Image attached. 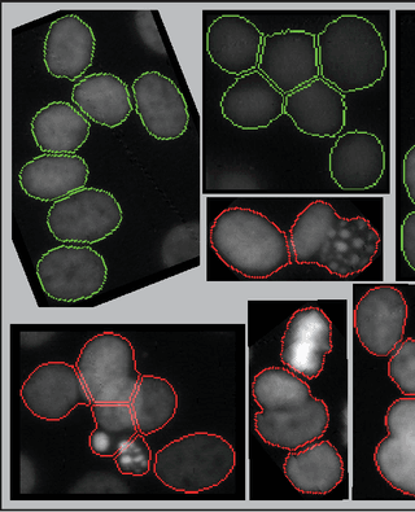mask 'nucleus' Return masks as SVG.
Here are the masks:
<instances>
[{
  "instance_id": "1",
  "label": "nucleus",
  "mask_w": 415,
  "mask_h": 512,
  "mask_svg": "<svg viewBox=\"0 0 415 512\" xmlns=\"http://www.w3.org/2000/svg\"><path fill=\"white\" fill-rule=\"evenodd\" d=\"M296 264L318 265L339 278L360 274L373 264L380 235L364 217H340L326 200H314L290 230Z\"/></svg>"
},
{
  "instance_id": "2",
  "label": "nucleus",
  "mask_w": 415,
  "mask_h": 512,
  "mask_svg": "<svg viewBox=\"0 0 415 512\" xmlns=\"http://www.w3.org/2000/svg\"><path fill=\"white\" fill-rule=\"evenodd\" d=\"M252 396L261 408L255 415L256 432L270 446L295 452L321 439L329 428V408L291 370L260 371L252 382Z\"/></svg>"
},
{
  "instance_id": "3",
  "label": "nucleus",
  "mask_w": 415,
  "mask_h": 512,
  "mask_svg": "<svg viewBox=\"0 0 415 512\" xmlns=\"http://www.w3.org/2000/svg\"><path fill=\"white\" fill-rule=\"evenodd\" d=\"M209 243L226 266L246 278H270L292 262L285 231L253 209L233 207L218 214Z\"/></svg>"
},
{
  "instance_id": "4",
  "label": "nucleus",
  "mask_w": 415,
  "mask_h": 512,
  "mask_svg": "<svg viewBox=\"0 0 415 512\" xmlns=\"http://www.w3.org/2000/svg\"><path fill=\"white\" fill-rule=\"evenodd\" d=\"M321 78L349 94L370 89L386 73L388 54L382 34L370 20L343 15L317 35Z\"/></svg>"
},
{
  "instance_id": "5",
  "label": "nucleus",
  "mask_w": 415,
  "mask_h": 512,
  "mask_svg": "<svg viewBox=\"0 0 415 512\" xmlns=\"http://www.w3.org/2000/svg\"><path fill=\"white\" fill-rule=\"evenodd\" d=\"M237 465L233 445L216 433L179 437L156 454V478L170 489L198 494L229 479Z\"/></svg>"
},
{
  "instance_id": "6",
  "label": "nucleus",
  "mask_w": 415,
  "mask_h": 512,
  "mask_svg": "<svg viewBox=\"0 0 415 512\" xmlns=\"http://www.w3.org/2000/svg\"><path fill=\"white\" fill-rule=\"evenodd\" d=\"M76 367L93 404H130L142 378L133 344L113 332L87 341Z\"/></svg>"
},
{
  "instance_id": "7",
  "label": "nucleus",
  "mask_w": 415,
  "mask_h": 512,
  "mask_svg": "<svg viewBox=\"0 0 415 512\" xmlns=\"http://www.w3.org/2000/svg\"><path fill=\"white\" fill-rule=\"evenodd\" d=\"M124 220L111 192L82 188L55 201L48 210V230L61 243L94 244L115 234Z\"/></svg>"
},
{
  "instance_id": "8",
  "label": "nucleus",
  "mask_w": 415,
  "mask_h": 512,
  "mask_svg": "<svg viewBox=\"0 0 415 512\" xmlns=\"http://www.w3.org/2000/svg\"><path fill=\"white\" fill-rule=\"evenodd\" d=\"M37 275L43 292L61 303L91 299L108 278L104 257L91 247L60 245L38 261Z\"/></svg>"
},
{
  "instance_id": "9",
  "label": "nucleus",
  "mask_w": 415,
  "mask_h": 512,
  "mask_svg": "<svg viewBox=\"0 0 415 512\" xmlns=\"http://www.w3.org/2000/svg\"><path fill=\"white\" fill-rule=\"evenodd\" d=\"M257 70L286 96L317 80L321 77L317 35L296 29L265 35Z\"/></svg>"
},
{
  "instance_id": "10",
  "label": "nucleus",
  "mask_w": 415,
  "mask_h": 512,
  "mask_svg": "<svg viewBox=\"0 0 415 512\" xmlns=\"http://www.w3.org/2000/svg\"><path fill=\"white\" fill-rule=\"evenodd\" d=\"M30 413L47 422H60L77 406L93 405L77 367L67 362H46L25 380L20 392Z\"/></svg>"
},
{
  "instance_id": "11",
  "label": "nucleus",
  "mask_w": 415,
  "mask_h": 512,
  "mask_svg": "<svg viewBox=\"0 0 415 512\" xmlns=\"http://www.w3.org/2000/svg\"><path fill=\"white\" fill-rule=\"evenodd\" d=\"M408 304L403 292L391 286L371 288L358 301L353 326L358 340L375 357H387L403 343Z\"/></svg>"
},
{
  "instance_id": "12",
  "label": "nucleus",
  "mask_w": 415,
  "mask_h": 512,
  "mask_svg": "<svg viewBox=\"0 0 415 512\" xmlns=\"http://www.w3.org/2000/svg\"><path fill=\"white\" fill-rule=\"evenodd\" d=\"M384 423L388 435L375 449V466L393 489L415 498V397L393 402Z\"/></svg>"
},
{
  "instance_id": "13",
  "label": "nucleus",
  "mask_w": 415,
  "mask_h": 512,
  "mask_svg": "<svg viewBox=\"0 0 415 512\" xmlns=\"http://www.w3.org/2000/svg\"><path fill=\"white\" fill-rule=\"evenodd\" d=\"M135 111L147 133L157 140H174L186 133L190 112L176 83L156 70L141 74L131 86Z\"/></svg>"
},
{
  "instance_id": "14",
  "label": "nucleus",
  "mask_w": 415,
  "mask_h": 512,
  "mask_svg": "<svg viewBox=\"0 0 415 512\" xmlns=\"http://www.w3.org/2000/svg\"><path fill=\"white\" fill-rule=\"evenodd\" d=\"M332 322L320 308L297 310L282 338L281 361L292 373L318 378L332 352Z\"/></svg>"
},
{
  "instance_id": "15",
  "label": "nucleus",
  "mask_w": 415,
  "mask_h": 512,
  "mask_svg": "<svg viewBox=\"0 0 415 512\" xmlns=\"http://www.w3.org/2000/svg\"><path fill=\"white\" fill-rule=\"evenodd\" d=\"M332 181L344 191H364L378 185L386 172L382 140L368 131L340 135L329 156Z\"/></svg>"
},
{
  "instance_id": "16",
  "label": "nucleus",
  "mask_w": 415,
  "mask_h": 512,
  "mask_svg": "<svg viewBox=\"0 0 415 512\" xmlns=\"http://www.w3.org/2000/svg\"><path fill=\"white\" fill-rule=\"evenodd\" d=\"M285 105L286 95L260 70L238 77L221 99L222 115L242 130L269 128L285 115Z\"/></svg>"
},
{
  "instance_id": "17",
  "label": "nucleus",
  "mask_w": 415,
  "mask_h": 512,
  "mask_svg": "<svg viewBox=\"0 0 415 512\" xmlns=\"http://www.w3.org/2000/svg\"><path fill=\"white\" fill-rule=\"evenodd\" d=\"M285 115L305 135L335 138L347 122V103L343 93L320 77L286 96Z\"/></svg>"
},
{
  "instance_id": "18",
  "label": "nucleus",
  "mask_w": 415,
  "mask_h": 512,
  "mask_svg": "<svg viewBox=\"0 0 415 512\" xmlns=\"http://www.w3.org/2000/svg\"><path fill=\"white\" fill-rule=\"evenodd\" d=\"M265 35L251 20L224 15L214 20L207 32L209 58L233 76H243L259 68Z\"/></svg>"
},
{
  "instance_id": "19",
  "label": "nucleus",
  "mask_w": 415,
  "mask_h": 512,
  "mask_svg": "<svg viewBox=\"0 0 415 512\" xmlns=\"http://www.w3.org/2000/svg\"><path fill=\"white\" fill-rule=\"evenodd\" d=\"M96 38L77 15H65L51 24L45 41V65L55 78L76 81L93 65Z\"/></svg>"
},
{
  "instance_id": "20",
  "label": "nucleus",
  "mask_w": 415,
  "mask_h": 512,
  "mask_svg": "<svg viewBox=\"0 0 415 512\" xmlns=\"http://www.w3.org/2000/svg\"><path fill=\"white\" fill-rule=\"evenodd\" d=\"M89 174L81 156L43 153L21 168L19 182L29 198L55 203L85 188Z\"/></svg>"
},
{
  "instance_id": "21",
  "label": "nucleus",
  "mask_w": 415,
  "mask_h": 512,
  "mask_svg": "<svg viewBox=\"0 0 415 512\" xmlns=\"http://www.w3.org/2000/svg\"><path fill=\"white\" fill-rule=\"evenodd\" d=\"M283 471L297 492L323 496L342 483L345 467L338 449L330 441H320L288 454Z\"/></svg>"
},
{
  "instance_id": "22",
  "label": "nucleus",
  "mask_w": 415,
  "mask_h": 512,
  "mask_svg": "<svg viewBox=\"0 0 415 512\" xmlns=\"http://www.w3.org/2000/svg\"><path fill=\"white\" fill-rule=\"evenodd\" d=\"M73 103L96 124L115 129L133 112L128 85L111 73H95L73 87Z\"/></svg>"
},
{
  "instance_id": "23",
  "label": "nucleus",
  "mask_w": 415,
  "mask_h": 512,
  "mask_svg": "<svg viewBox=\"0 0 415 512\" xmlns=\"http://www.w3.org/2000/svg\"><path fill=\"white\" fill-rule=\"evenodd\" d=\"M32 134L39 150L74 155L89 139V120L67 102H52L33 117Z\"/></svg>"
},
{
  "instance_id": "24",
  "label": "nucleus",
  "mask_w": 415,
  "mask_h": 512,
  "mask_svg": "<svg viewBox=\"0 0 415 512\" xmlns=\"http://www.w3.org/2000/svg\"><path fill=\"white\" fill-rule=\"evenodd\" d=\"M130 405L139 433L148 436L163 430L176 417L178 395L168 380L142 375Z\"/></svg>"
},
{
  "instance_id": "25",
  "label": "nucleus",
  "mask_w": 415,
  "mask_h": 512,
  "mask_svg": "<svg viewBox=\"0 0 415 512\" xmlns=\"http://www.w3.org/2000/svg\"><path fill=\"white\" fill-rule=\"evenodd\" d=\"M96 428L91 433V452L113 458L139 433L130 404H93L90 406Z\"/></svg>"
},
{
  "instance_id": "26",
  "label": "nucleus",
  "mask_w": 415,
  "mask_h": 512,
  "mask_svg": "<svg viewBox=\"0 0 415 512\" xmlns=\"http://www.w3.org/2000/svg\"><path fill=\"white\" fill-rule=\"evenodd\" d=\"M388 362V376L406 397H415V339L404 340Z\"/></svg>"
},
{
  "instance_id": "27",
  "label": "nucleus",
  "mask_w": 415,
  "mask_h": 512,
  "mask_svg": "<svg viewBox=\"0 0 415 512\" xmlns=\"http://www.w3.org/2000/svg\"><path fill=\"white\" fill-rule=\"evenodd\" d=\"M121 474L142 478L151 470L152 452L142 433L133 437L115 457Z\"/></svg>"
},
{
  "instance_id": "28",
  "label": "nucleus",
  "mask_w": 415,
  "mask_h": 512,
  "mask_svg": "<svg viewBox=\"0 0 415 512\" xmlns=\"http://www.w3.org/2000/svg\"><path fill=\"white\" fill-rule=\"evenodd\" d=\"M401 251L415 273V212L409 213L401 226Z\"/></svg>"
},
{
  "instance_id": "29",
  "label": "nucleus",
  "mask_w": 415,
  "mask_h": 512,
  "mask_svg": "<svg viewBox=\"0 0 415 512\" xmlns=\"http://www.w3.org/2000/svg\"><path fill=\"white\" fill-rule=\"evenodd\" d=\"M403 177L406 192L415 205V144L404 157Z\"/></svg>"
}]
</instances>
